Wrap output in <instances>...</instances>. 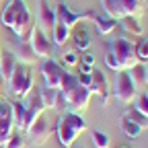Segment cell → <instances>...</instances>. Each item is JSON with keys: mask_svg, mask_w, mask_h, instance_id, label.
Instances as JSON below:
<instances>
[{"mask_svg": "<svg viewBox=\"0 0 148 148\" xmlns=\"http://www.w3.org/2000/svg\"><path fill=\"white\" fill-rule=\"evenodd\" d=\"M60 92L62 97L68 105V111H72V113H78L82 115L84 111L88 109V103H90V97H92V90L88 86H82L76 76L70 72H64L62 74V82H60Z\"/></svg>", "mask_w": 148, "mask_h": 148, "instance_id": "6da1fadb", "label": "cell"}, {"mask_svg": "<svg viewBox=\"0 0 148 148\" xmlns=\"http://www.w3.org/2000/svg\"><path fill=\"white\" fill-rule=\"evenodd\" d=\"M86 130V121L82 119V115L72 113V111H66V113H60L58 119H56V134H58V142L64 148H72L76 138Z\"/></svg>", "mask_w": 148, "mask_h": 148, "instance_id": "7a4b0ae2", "label": "cell"}, {"mask_svg": "<svg viewBox=\"0 0 148 148\" xmlns=\"http://www.w3.org/2000/svg\"><path fill=\"white\" fill-rule=\"evenodd\" d=\"M8 86V95L16 97V99H25L29 92L33 90V72L27 64L18 62L14 66V72L10 74V78L6 80Z\"/></svg>", "mask_w": 148, "mask_h": 148, "instance_id": "3957f363", "label": "cell"}, {"mask_svg": "<svg viewBox=\"0 0 148 148\" xmlns=\"http://www.w3.org/2000/svg\"><path fill=\"white\" fill-rule=\"evenodd\" d=\"M109 49L113 51V56L119 60L121 64V70H130L138 64V58H136V49H134V41L125 39V37H119V39L111 41L109 43Z\"/></svg>", "mask_w": 148, "mask_h": 148, "instance_id": "277c9868", "label": "cell"}, {"mask_svg": "<svg viewBox=\"0 0 148 148\" xmlns=\"http://www.w3.org/2000/svg\"><path fill=\"white\" fill-rule=\"evenodd\" d=\"M138 86L134 84L132 76H130V72L127 70H119L117 72V76H115V84H113V95L119 103L123 105H130V103H134L136 95H138Z\"/></svg>", "mask_w": 148, "mask_h": 148, "instance_id": "5b68a950", "label": "cell"}, {"mask_svg": "<svg viewBox=\"0 0 148 148\" xmlns=\"http://www.w3.org/2000/svg\"><path fill=\"white\" fill-rule=\"evenodd\" d=\"M56 23H60V25H66L68 29H72L76 23L80 21H92L95 18V10H84V12H72L68 8V4L64 2V0H58V4H56Z\"/></svg>", "mask_w": 148, "mask_h": 148, "instance_id": "8992f818", "label": "cell"}, {"mask_svg": "<svg viewBox=\"0 0 148 148\" xmlns=\"http://www.w3.org/2000/svg\"><path fill=\"white\" fill-rule=\"evenodd\" d=\"M43 101H41V95L37 90H31L29 95L25 97V117H23V125H21V130L23 132H27V127L39 117V115H43Z\"/></svg>", "mask_w": 148, "mask_h": 148, "instance_id": "52a82bcc", "label": "cell"}, {"mask_svg": "<svg viewBox=\"0 0 148 148\" xmlns=\"http://www.w3.org/2000/svg\"><path fill=\"white\" fill-rule=\"evenodd\" d=\"M49 134H51V125H49V121L43 117V115H39L29 127H27V138H29V144L31 146H41V144H45L47 142V138H49Z\"/></svg>", "mask_w": 148, "mask_h": 148, "instance_id": "ba28073f", "label": "cell"}, {"mask_svg": "<svg viewBox=\"0 0 148 148\" xmlns=\"http://www.w3.org/2000/svg\"><path fill=\"white\" fill-rule=\"evenodd\" d=\"M29 45H31V49L35 51V56L37 58H51V39L49 37L35 25V29H33V35H31V39H29Z\"/></svg>", "mask_w": 148, "mask_h": 148, "instance_id": "9c48e42d", "label": "cell"}, {"mask_svg": "<svg viewBox=\"0 0 148 148\" xmlns=\"http://www.w3.org/2000/svg\"><path fill=\"white\" fill-rule=\"evenodd\" d=\"M92 90V95H99L103 105H107L109 101V95H111V90H109V82H107V76H105V72L99 70V68H92L90 70V86Z\"/></svg>", "mask_w": 148, "mask_h": 148, "instance_id": "30bf717a", "label": "cell"}, {"mask_svg": "<svg viewBox=\"0 0 148 148\" xmlns=\"http://www.w3.org/2000/svg\"><path fill=\"white\" fill-rule=\"evenodd\" d=\"M41 74H43V84L49 86V88H58L60 82H62V74L64 70L60 68L58 62H53L51 58H47L41 66Z\"/></svg>", "mask_w": 148, "mask_h": 148, "instance_id": "8fae6325", "label": "cell"}, {"mask_svg": "<svg viewBox=\"0 0 148 148\" xmlns=\"http://www.w3.org/2000/svg\"><path fill=\"white\" fill-rule=\"evenodd\" d=\"M37 21H39L41 31L45 35L51 33V29L56 25V12H53V8H49L47 0H37Z\"/></svg>", "mask_w": 148, "mask_h": 148, "instance_id": "7c38bea8", "label": "cell"}, {"mask_svg": "<svg viewBox=\"0 0 148 148\" xmlns=\"http://www.w3.org/2000/svg\"><path fill=\"white\" fill-rule=\"evenodd\" d=\"M70 39L74 41V49L78 51H86L90 45V35H88V27L84 25V21L76 23L70 29Z\"/></svg>", "mask_w": 148, "mask_h": 148, "instance_id": "4fadbf2b", "label": "cell"}, {"mask_svg": "<svg viewBox=\"0 0 148 148\" xmlns=\"http://www.w3.org/2000/svg\"><path fill=\"white\" fill-rule=\"evenodd\" d=\"M117 27H121L125 31V35H134V37H142V31H144L140 16H132V14L121 16L117 21Z\"/></svg>", "mask_w": 148, "mask_h": 148, "instance_id": "5bb4252c", "label": "cell"}, {"mask_svg": "<svg viewBox=\"0 0 148 148\" xmlns=\"http://www.w3.org/2000/svg\"><path fill=\"white\" fill-rule=\"evenodd\" d=\"M16 58L12 51H2L0 53V76H2V80H8L10 74L14 72V66H16Z\"/></svg>", "mask_w": 148, "mask_h": 148, "instance_id": "9a60e30c", "label": "cell"}, {"mask_svg": "<svg viewBox=\"0 0 148 148\" xmlns=\"http://www.w3.org/2000/svg\"><path fill=\"white\" fill-rule=\"evenodd\" d=\"M12 53H14L16 62H21V64H35V62H37L35 51H33L31 45L25 43V41H18V43H16V49H14Z\"/></svg>", "mask_w": 148, "mask_h": 148, "instance_id": "2e32d148", "label": "cell"}, {"mask_svg": "<svg viewBox=\"0 0 148 148\" xmlns=\"http://www.w3.org/2000/svg\"><path fill=\"white\" fill-rule=\"evenodd\" d=\"M92 23H95V27H97V31L101 35H109V33H113L117 29V21H115V18H111L107 14H99V12L95 14Z\"/></svg>", "mask_w": 148, "mask_h": 148, "instance_id": "e0dca14e", "label": "cell"}, {"mask_svg": "<svg viewBox=\"0 0 148 148\" xmlns=\"http://www.w3.org/2000/svg\"><path fill=\"white\" fill-rule=\"evenodd\" d=\"M18 4H21V0H8L6 6L2 8V12H0V21H2V25H6L8 29H10L12 23H14V16H16Z\"/></svg>", "mask_w": 148, "mask_h": 148, "instance_id": "ac0fdd59", "label": "cell"}, {"mask_svg": "<svg viewBox=\"0 0 148 148\" xmlns=\"http://www.w3.org/2000/svg\"><path fill=\"white\" fill-rule=\"evenodd\" d=\"M39 95H41V101H43V107H45V109H56V105H58V101H60V97H62V92H60V88L43 86Z\"/></svg>", "mask_w": 148, "mask_h": 148, "instance_id": "d6986e66", "label": "cell"}, {"mask_svg": "<svg viewBox=\"0 0 148 148\" xmlns=\"http://www.w3.org/2000/svg\"><path fill=\"white\" fill-rule=\"evenodd\" d=\"M70 39V29L66 25H60V23H56L53 29H51V43H56L58 47L66 45Z\"/></svg>", "mask_w": 148, "mask_h": 148, "instance_id": "ffe728a7", "label": "cell"}, {"mask_svg": "<svg viewBox=\"0 0 148 148\" xmlns=\"http://www.w3.org/2000/svg\"><path fill=\"white\" fill-rule=\"evenodd\" d=\"M119 130H121V134H125L127 138H132V140H136L138 136H140V132H142V130L132 121V119H130V117H121L119 119Z\"/></svg>", "mask_w": 148, "mask_h": 148, "instance_id": "44dd1931", "label": "cell"}, {"mask_svg": "<svg viewBox=\"0 0 148 148\" xmlns=\"http://www.w3.org/2000/svg\"><path fill=\"white\" fill-rule=\"evenodd\" d=\"M123 14H132V16H142L144 14V6H142V0H119Z\"/></svg>", "mask_w": 148, "mask_h": 148, "instance_id": "7402d4cb", "label": "cell"}, {"mask_svg": "<svg viewBox=\"0 0 148 148\" xmlns=\"http://www.w3.org/2000/svg\"><path fill=\"white\" fill-rule=\"evenodd\" d=\"M10 113H12V123L16 127L23 125V117H25V103L23 101H10Z\"/></svg>", "mask_w": 148, "mask_h": 148, "instance_id": "603a6c76", "label": "cell"}, {"mask_svg": "<svg viewBox=\"0 0 148 148\" xmlns=\"http://www.w3.org/2000/svg\"><path fill=\"white\" fill-rule=\"evenodd\" d=\"M136 58L140 64H148V37H140L138 41H134Z\"/></svg>", "mask_w": 148, "mask_h": 148, "instance_id": "cb8c5ba5", "label": "cell"}, {"mask_svg": "<svg viewBox=\"0 0 148 148\" xmlns=\"http://www.w3.org/2000/svg\"><path fill=\"white\" fill-rule=\"evenodd\" d=\"M127 72H130V76H132V80H134L136 86L146 84V64H140V62H138L134 68H130Z\"/></svg>", "mask_w": 148, "mask_h": 148, "instance_id": "d4e9b609", "label": "cell"}, {"mask_svg": "<svg viewBox=\"0 0 148 148\" xmlns=\"http://www.w3.org/2000/svg\"><path fill=\"white\" fill-rule=\"evenodd\" d=\"M125 117H130L140 130H148V117H146L144 113H140L136 107H130V109L125 111Z\"/></svg>", "mask_w": 148, "mask_h": 148, "instance_id": "484cf974", "label": "cell"}, {"mask_svg": "<svg viewBox=\"0 0 148 148\" xmlns=\"http://www.w3.org/2000/svg\"><path fill=\"white\" fill-rule=\"evenodd\" d=\"M134 107L148 117V92H138L136 99H134Z\"/></svg>", "mask_w": 148, "mask_h": 148, "instance_id": "4316f807", "label": "cell"}, {"mask_svg": "<svg viewBox=\"0 0 148 148\" xmlns=\"http://www.w3.org/2000/svg\"><path fill=\"white\" fill-rule=\"evenodd\" d=\"M12 127H14V123H12V113L0 117V134H2V136H12Z\"/></svg>", "mask_w": 148, "mask_h": 148, "instance_id": "83f0119b", "label": "cell"}, {"mask_svg": "<svg viewBox=\"0 0 148 148\" xmlns=\"http://www.w3.org/2000/svg\"><path fill=\"white\" fill-rule=\"evenodd\" d=\"M92 144L97 148H109V136L99 130H92Z\"/></svg>", "mask_w": 148, "mask_h": 148, "instance_id": "f1b7e54d", "label": "cell"}, {"mask_svg": "<svg viewBox=\"0 0 148 148\" xmlns=\"http://www.w3.org/2000/svg\"><path fill=\"white\" fill-rule=\"evenodd\" d=\"M105 66L109 68V70H115V72H119L121 70V64H119V60L113 56V51H111L109 47H107V51H105Z\"/></svg>", "mask_w": 148, "mask_h": 148, "instance_id": "f546056e", "label": "cell"}, {"mask_svg": "<svg viewBox=\"0 0 148 148\" xmlns=\"http://www.w3.org/2000/svg\"><path fill=\"white\" fill-rule=\"evenodd\" d=\"M62 62L66 66H76L80 62V56H78V49H68L64 56H62Z\"/></svg>", "mask_w": 148, "mask_h": 148, "instance_id": "4dcf8cb0", "label": "cell"}, {"mask_svg": "<svg viewBox=\"0 0 148 148\" xmlns=\"http://www.w3.org/2000/svg\"><path fill=\"white\" fill-rule=\"evenodd\" d=\"M2 148H25V140H23V136L12 134V136L6 140V144H4Z\"/></svg>", "mask_w": 148, "mask_h": 148, "instance_id": "1f68e13d", "label": "cell"}, {"mask_svg": "<svg viewBox=\"0 0 148 148\" xmlns=\"http://www.w3.org/2000/svg\"><path fill=\"white\" fill-rule=\"evenodd\" d=\"M76 76V80L82 84V86H90V72L86 74V72H78V74H74Z\"/></svg>", "mask_w": 148, "mask_h": 148, "instance_id": "d6a6232c", "label": "cell"}, {"mask_svg": "<svg viewBox=\"0 0 148 148\" xmlns=\"http://www.w3.org/2000/svg\"><path fill=\"white\" fill-rule=\"evenodd\" d=\"M80 62L86 64V66H95V58H92V53H84L82 58H80Z\"/></svg>", "mask_w": 148, "mask_h": 148, "instance_id": "836d02e7", "label": "cell"}, {"mask_svg": "<svg viewBox=\"0 0 148 148\" xmlns=\"http://www.w3.org/2000/svg\"><path fill=\"white\" fill-rule=\"evenodd\" d=\"M8 113H10V103H2V101H0V117L8 115Z\"/></svg>", "mask_w": 148, "mask_h": 148, "instance_id": "e575fe53", "label": "cell"}, {"mask_svg": "<svg viewBox=\"0 0 148 148\" xmlns=\"http://www.w3.org/2000/svg\"><path fill=\"white\" fill-rule=\"evenodd\" d=\"M8 138H10V136H2V134H0V148L6 144V140H8Z\"/></svg>", "mask_w": 148, "mask_h": 148, "instance_id": "d590c367", "label": "cell"}, {"mask_svg": "<svg viewBox=\"0 0 148 148\" xmlns=\"http://www.w3.org/2000/svg\"><path fill=\"white\" fill-rule=\"evenodd\" d=\"M146 84H148V64H146Z\"/></svg>", "mask_w": 148, "mask_h": 148, "instance_id": "8d00e7d4", "label": "cell"}, {"mask_svg": "<svg viewBox=\"0 0 148 148\" xmlns=\"http://www.w3.org/2000/svg\"><path fill=\"white\" fill-rule=\"evenodd\" d=\"M117 148H125V146H117Z\"/></svg>", "mask_w": 148, "mask_h": 148, "instance_id": "74e56055", "label": "cell"}, {"mask_svg": "<svg viewBox=\"0 0 148 148\" xmlns=\"http://www.w3.org/2000/svg\"><path fill=\"white\" fill-rule=\"evenodd\" d=\"M0 53H2V47H0Z\"/></svg>", "mask_w": 148, "mask_h": 148, "instance_id": "f35d334b", "label": "cell"}, {"mask_svg": "<svg viewBox=\"0 0 148 148\" xmlns=\"http://www.w3.org/2000/svg\"><path fill=\"white\" fill-rule=\"evenodd\" d=\"M146 10H148V4H146Z\"/></svg>", "mask_w": 148, "mask_h": 148, "instance_id": "ab89813d", "label": "cell"}, {"mask_svg": "<svg viewBox=\"0 0 148 148\" xmlns=\"http://www.w3.org/2000/svg\"><path fill=\"white\" fill-rule=\"evenodd\" d=\"M80 148H82V146H80Z\"/></svg>", "mask_w": 148, "mask_h": 148, "instance_id": "60d3db41", "label": "cell"}]
</instances>
